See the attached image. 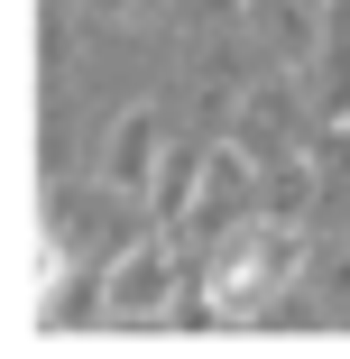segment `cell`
<instances>
[{
  "label": "cell",
  "instance_id": "6da1fadb",
  "mask_svg": "<svg viewBox=\"0 0 350 359\" xmlns=\"http://www.w3.org/2000/svg\"><path fill=\"white\" fill-rule=\"evenodd\" d=\"M276 267H286V231H240L231 258L213 267V313H249L276 285Z\"/></svg>",
  "mask_w": 350,
  "mask_h": 359
}]
</instances>
